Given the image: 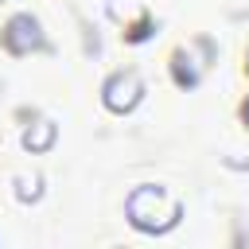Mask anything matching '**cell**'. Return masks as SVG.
<instances>
[{
	"instance_id": "obj_1",
	"label": "cell",
	"mask_w": 249,
	"mask_h": 249,
	"mask_svg": "<svg viewBox=\"0 0 249 249\" xmlns=\"http://www.w3.org/2000/svg\"><path fill=\"white\" fill-rule=\"evenodd\" d=\"M124 214H128V222H132L136 230H144V233H163V230H171V226L179 222L183 206H179V198H171L163 187H136V191L128 195V202H124Z\"/></svg>"
},
{
	"instance_id": "obj_2",
	"label": "cell",
	"mask_w": 249,
	"mask_h": 249,
	"mask_svg": "<svg viewBox=\"0 0 249 249\" xmlns=\"http://www.w3.org/2000/svg\"><path fill=\"white\" fill-rule=\"evenodd\" d=\"M101 93H105V105H109L113 113H128V109L140 105V97H144V82H140L136 70H121V74H113V78L105 82Z\"/></svg>"
},
{
	"instance_id": "obj_3",
	"label": "cell",
	"mask_w": 249,
	"mask_h": 249,
	"mask_svg": "<svg viewBox=\"0 0 249 249\" xmlns=\"http://www.w3.org/2000/svg\"><path fill=\"white\" fill-rule=\"evenodd\" d=\"M4 47H8L12 54H27V51L43 47L39 19H35V16H16V19H8V27H4Z\"/></svg>"
},
{
	"instance_id": "obj_4",
	"label": "cell",
	"mask_w": 249,
	"mask_h": 249,
	"mask_svg": "<svg viewBox=\"0 0 249 249\" xmlns=\"http://www.w3.org/2000/svg\"><path fill=\"white\" fill-rule=\"evenodd\" d=\"M171 70H175V82H179V86H195V82H198V74H202V62H195V54H191V51H175Z\"/></svg>"
},
{
	"instance_id": "obj_5",
	"label": "cell",
	"mask_w": 249,
	"mask_h": 249,
	"mask_svg": "<svg viewBox=\"0 0 249 249\" xmlns=\"http://www.w3.org/2000/svg\"><path fill=\"white\" fill-rule=\"evenodd\" d=\"M54 144V124L51 121H35L27 132H23V148L27 152H47Z\"/></svg>"
},
{
	"instance_id": "obj_6",
	"label": "cell",
	"mask_w": 249,
	"mask_h": 249,
	"mask_svg": "<svg viewBox=\"0 0 249 249\" xmlns=\"http://www.w3.org/2000/svg\"><path fill=\"white\" fill-rule=\"evenodd\" d=\"M39 195H43V175H39V171L16 175V198H19V202H35Z\"/></svg>"
},
{
	"instance_id": "obj_7",
	"label": "cell",
	"mask_w": 249,
	"mask_h": 249,
	"mask_svg": "<svg viewBox=\"0 0 249 249\" xmlns=\"http://www.w3.org/2000/svg\"><path fill=\"white\" fill-rule=\"evenodd\" d=\"M245 121H249V101H245Z\"/></svg>"
}]
</instances>
